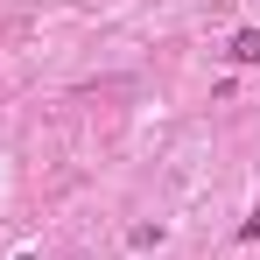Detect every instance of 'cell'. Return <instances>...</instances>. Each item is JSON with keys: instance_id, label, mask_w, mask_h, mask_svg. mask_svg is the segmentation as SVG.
Listing matches in <instances>:
<instances>
[{"instance_id": "obj_3", "label": "cell", "mask_w": 260, "mask_h": 260, "mask_svg": "<svg viewBox=\"0 0 260 260\" xmlns=\"http://www.w3.org/2000/svg\"><path fill=\"white\" fill-rule=\"evenodd\" d=\"M14 260H43V253H14Z\"/></svg>"}, {"instance_id": "obj_2", "label": "cell", "mask_w": 260, "mask_h": 260, "mask_svg": "<svg viewBox=\"0 0 260 260\" xmlns=\"http://www.w3.org/2000/svg\"><path fill=\"white\" fill-rule=\"evenodd\" d=\"M239 239H260V211H246V218H239Z\"/></svg>"}, {"instance_id": "obj_1", "label": "cell", "mask_w": 260, "mask_h": 260, "mask_svg": "<svg viewBox=\"0 0 260 260\" xmlns=\"http://www.w3.org/2000/svg\"><path fill=\"white\" fill-rule=\"evenodd\" d=\"M225 56H232V63H260V28H239V36L225 43Z\"/></svg>"}]
</instances>
